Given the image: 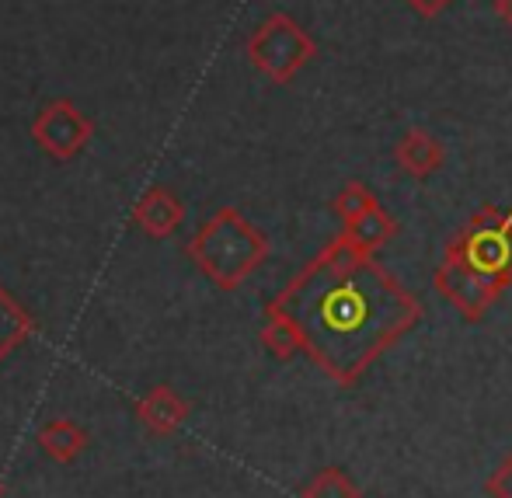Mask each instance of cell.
<instances>
[{"label": "cell", "mask_w": 512, "mask_h": 498, "mask_svg": "<svg viewBox=\"0 0 512 498\" xmlns=\"http://www.w3.org/2000/svg\"><path fill=\"white\" fill-rule=\"evenodd\" d=\"M269 307L297 324L304 356L345 387L422 321L415 293L345 234L331 237Z\"/></svg>", "instance_id": "1"}, {"label": "cell", "mask_w": 512, "mask_h": 498, "mask_svg": "<svg viewBox=\"0 0 512 498\" xmlns=\"http://www.w3.org/2000/svg\"><path fill=\"white\" fill-rule=\"evenodd\" d=\"M189 258L209 283L223 293H234L255 276L269 258V237L234 206L216 209L189 241Z\"/></svg>", "instance_id": "2"}, {"label": "cell", "mask_w": 512, "mask_h": 498, "mask_svg": "<svg viewBox=\"0 0 512 498\" xmlns=\"http://www.w3.org/2000/svg\"><path fill=\"white\" fill-rule=\"evenodd\" d=\"M443 255L464 262L485 283H492L499 293H506L512 286V209L502 213L495 206H481L450 237Z\"/></svg>", "instance_id": "3"}, {"label": "cell", "mask_w": 512, "mask_h": 498, "mask_svg": "<svg viewBox=\"0 0 512 498\" xmlns=\"http://www.w3.org/2000/svg\"><path fill=\"white\" fill-rule=\"evenodd\" d=\"M314 56H317L314 35L297 18H290L283 11L269 14L248 39L251 67L262 77H269L272 84H290Z\"/></svg>", "instance_id": "4"}, {"label": "cell", "mask_w": 512, "mask_h": 498, "mask_svg": "<svg viewBox=\"0 0 512 498\" xmlns=\"http://www.w3.org/2000/svg\"><path fill=\"white\" fill-rule=\"evenodd\" d=\"M32 140L53 161H74L95 140V122L70 98H56L49 105H42L39 115L32 119Z\"/></svg>", "instance_id": "5"}, {"label": "cell", "mask_w": 512, "mask_h": 498, "mask_svg": "<svg viewBox=\"0 0 512 498\" xmlns=\"http://www.w3.org/2000/svg\"><path fill=\"white\" fill-rule=\"evenodd\" d=\"M432 286H436L439 297L450 303L464 321H481L502 297L492 283H485L478 272H471L464 262H457L450 255H443L436 276H432Z\"/></svg>", "instance_id": "6"}, {"label": "cell", "mask_w": 512, "mask_h": 498, "mask_svg": "<svg viewBox=\"0 0 512 498\" xmlns=\"http://www.w3.org/2000/svg\"><path fill=\"white\" fill-rule=\"evenodd\" d=\"M182 220H185V202L178 199L171 189H164V185L147 189L133 206V223L147 237H154V241L171 237L178 227H182Z\"/></svg>", "instance_id": "7"}, {"label": "cell", "mask_w": 512, "mask_h": 498, "mask_svg": "<svg viewBox=\"0 0 512 498\" xmlns=\"http://www.w3.org/2000/svg\"><path fill=\"white\" fill-rule=\"evenodd\" d=\"M189 411H192V404L168 384L150 387V391L136 401V418H140L143 429H150L154 436H175L185 425V418H189Z\"/></svg>", "instance_id": "8"}, {"label": "cell", "mask_w": 512, "mask_h": 498, "mask_svg": "<svg viewBox=\"0 0 512 498\" xmlns=\"http://www.w3.org/2000/svg\"><path fill=\"white\" fill-rule=\"evenodd\" d=\"M394 161L411 178H429L446 164V147L425 129H408L398 143H394Z\"/></svg>", "instance_id": "9"}, {"label": "cell", "mask_w": 512, "mask_h": 498, "mask_svg": "<svg viewBox=\"0 0 512 498\" xmlns=\"http://www.w3.org/2000/svg\"><path fill=\"white\" fill-rule=\"evenodd\" d=\"M39 446L56 464H74V460L88 450V432L77 422H70V418H53L49 425H42Z\"/></svg>", "instance_id": "10"}, {"label": "cell", "mask_w": 512, "mask_h": 498, "mask_svg": "<svg viewBox=\"0 0 512 498\" xmlns=\"http://www.w3.org/2000/svg\"><path fill=\"white\" fill-rule=\"evenodd\" d=\"M32 331H35L32 314L0 286V363H4Z\"/></svg>", "instance_id": "11"}, {"label": "cell", "mask_w": 512, "mask_h": 498, "mask_svg": "<svg viewBox=\"0 0 512 498\" xmlns=\"http://www.w3.org/2000/svg\"><path fill=\"white\" fill-rule=\"evenodd\" d=\"M342 234L349 237L352 244H359V248L373 255V251H380L394 234H398V223H394V216L387 213L384 206H377V209H370L366 216H359L356 223L342 227Z\"/></svg>", "instance_id": "12"}, {"label": "cell", "mask_w": 512, "mask_h": 498, "mask_svg": "<svg viewBox=\"0 0 512 498\" xmlns=\"http://www.w3.org/2000/svg\"><path fill=\"white\" fill-rule=\"evenodd\" d=\"M262 345L276 359H283V363H290L293 356H300V352H304V342H300L297 324H293L290 317L283 314V310H272V307H265Z\"/></svg>", "instance_id": "13"}, {"label": "cell", "mask_w": 512, "mask_h": 498, "mask_svg": "<svg viewBox=\"0 0 512 498\" xmlns=\"http://www.w3.org/2000/svg\"><path fill=\"white\" fill-rule=\"evenodd\" d=\"M300 498H363V492L342 467H324L307 481Z\"/></svg>", "instance_id": "14"}, {"label": "cell", "mask_w": 512, "mask_h": 498, "mask_svg": "<svg viewBox=\"0 0 512 498\" xmlns=\"http://www.w3.org/2000/svg\"><path fill=\"white\" fill-rule=\"evenodd\" d=\"M377 206H380V199L373 196L363 182H345L342 189H338L335 202H331V209H335V216L342 220V227L356 223L359 216H366L370 209H377Z\"/></svg>", "instance_id": "15"}, {"label": "cell", "mask_w": 512, "mask_h": 498, "mask_svg": "<svg viewBox=\"0 0 512 498\" xmlns=\"http://www.w3.org/2000/svg\"><path fill=\"white\" fill-rule=\"evenodd\" d=\"M485 492L492 498H512V453L495 467V474L485 481Z\"/></svg>", "instance_id": "16"}, {"label": "cell", "mask_w": 512, "mask_h": 498, "mask_svg": "<svg viewBox=\"0 0 512 498\" xmlns=\"http://www.w3.org/2000/svg\"><path fill=\"white\" fill-rule=\"evenodd\" d=\"M415 14H422V18H439V14L446 11V7L453 4V0H405Z\"/></svg>", "instance_id": "17"}, {"label": "cell", "mask_w": 512, "mask_h": 498, "mask_svg": "<svg viewBox=\"0 0 512 498\" xmlns=\"http://www.w3.org/2000/svg\"><path fill=\"white\" fill-rule=\"evenodd\" d=\"M495 14L506 28H512V0H495Z\"/></svg>", "instance_id": "18"}, {"label": "cell", "mask_w": 512, "mask_h": 498, "mask_svg": "<svg viewBox=\"0 0 512 498\" xmlns=\"http://www.w3.org/2000/svg\"><path fill=\"white\" fill-rule=\"evenodd\" d=\"M0 495H4V481H0Z\"/></svg>", "instance_id": "19"}]
</instances>
